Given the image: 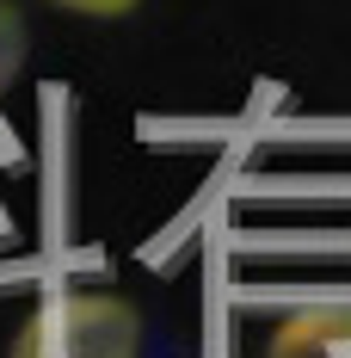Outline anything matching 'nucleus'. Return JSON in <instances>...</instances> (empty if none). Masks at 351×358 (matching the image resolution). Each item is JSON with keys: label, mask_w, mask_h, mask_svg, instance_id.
I'll return each instance as SVG.
<instances>
[{"label": "nucleus", "mask_w": 351, "mask_h": 358, "mask_svg": "<svg viewBox=\"0 0 351 358\" xmlns=\"http://www.w3.org/2000/svg\"><path fill=\"white\" fill-rule=\"evenodd\" d=\"M6 358H142V315L111 290L43 296Z\"/></svg>", "instance_id": "f257e3e1"}, {"label": "nucleus", "mask_w": 351, "mask_h": 358, "mask_svg": "<svg viewBox=\"0 0 351 358\" xmlns=\"http://www.w3.org/2000/svg\"><path fill=\"white\" fill-rule=\"evenodd\" d=\"M265 358H351V296H327V303L290 309L271 327Z\"/></svg>", "instance_id": "f03ea898"}, {"label": "nucleus", "mask_w": 351, "mask_h": 358, "mask_svg": "<svg viewBox=\"0 0 351 358\" xmlns=\"http://www.w3.org/2000/svg\"><path fill=\"white\" fill-rule=\"evenodd\" d=\"M19 69H25V19L13 0H0V93L19 80Z\"/></svg>", "instance_id": "7ed1b4c3"}, {"label": "nucleus", "mask_w": 351, "mask_h": 358, "mask_svg": "<svg viewBox=\"0 0 351 358\" xmlns=\"http://www.w3.org/2000/svg\"><path fill=\"white\" fill-rule=\"evenodd\" d=\"M56 6L87 13V19H124V13H136V0H56Z\"/></svg>", "instance_id": "20e7f679"}]
</instances>
